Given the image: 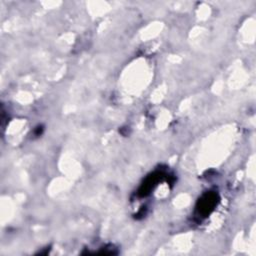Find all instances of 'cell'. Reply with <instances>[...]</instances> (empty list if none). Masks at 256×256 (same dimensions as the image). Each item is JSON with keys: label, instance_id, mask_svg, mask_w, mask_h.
Masks as SVG:
<instances>
[{"label": "cell", "instance_id": "6da1fadb", "mask_svg": "<svg viewBox=\"0 0 256 256\" xmlns=\"http://www.w3.org/2000/svg\"><path fill=\"white\" fill-rule=\"evenodd\" d=\"M218 201V195L215 192H208L202 196V198L199 199L196 209L199 215H202L203 217H206L210 214V212L214 209L215 205Z\"/></svg>", "mask_w": 256, "mask_h": 256}, {"label": "cell", "instance_id": "7a4b0ae2", "mask_svg": "<svg viewBox=\"0 0 256 256\" xmlns=\"http://www.w3.org/2000/svg\"><path fill=\"white\" fill-rule=\"evenodd\" d=\"M162 177L161 173H154L150 176H148L145 180V182L142 184L141 188L138 191V194L140 196H146L147 194L150 193L151 189L156 185V183L160 180V178Z\"/></svg>", "mask_w": 256, "mask_h": 256}]
</instances>
